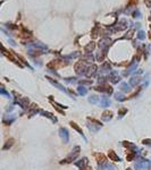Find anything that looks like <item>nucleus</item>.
Returning <instances> with one entry per match:
<instances>
[{
    "label": "nucleus",
    "instance_id": "obj_3",
    "mask_svg": "<svg viewBox=\"0 0 151 170\" xmlns=\"http://www.w3.org/2000/svg\"><path fill=\"white\" fill-rule=\"evenodd\" d=\"M82 161H83V163H85V159L82 160ZM81 164H82V163H77V166H81Z\"/></svg>",
    "mask_w": 151,
    "mask_h": 170
},
{
    "label": "nucleus",
    "instance_id": "obj_2",
    "mask_svg": "<svg viewBox=\"0 0 151 170\" xmlns=\"http://www.w3.org/2000/svg\"><path fill=\"white\" fill-rule=\"evenodd\" d=\"M145 38V35H144V32H142V31H140L139 32V39H141V40H143V39Z\"/></svg>",
    "mask_w": 151,
    "mask_h": 170
},
{
    "label": "nucleus",
    "instance_id": "obj_1",
    "mask_svg": "<svg viewBox=\"0 0 151 170\" xmlns=\"http://www.w3.org/2000/svg\"><path fill=\"white\" fill-rule=\"evenodd\" d=\"M94 47H96V44H94V42H91L89 45H86V47H85V50H86L87 52H91V51L94 49Z\"/></svg>",
    "mask_w": 151,
    "mask_h": 170
}]
</instances>
